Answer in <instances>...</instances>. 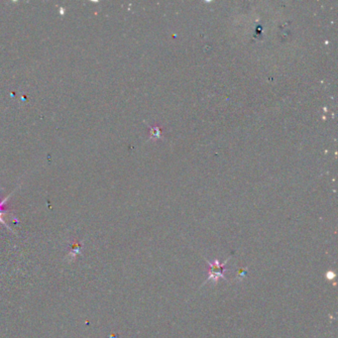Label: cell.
I'll return each mask as SVG.
<instances>
[{"label":"cell","instance_id":"obj_2","mask_svg":"<svg viewBox=\"0 0 338 338\" xmlns=\"http://www.w3.org/2000/svg\"><path fill=\"white\" fill-rule=\"evenodd\" d=\"M8 199V198H7ZM7 199H5V200H2V201H0V222L1 223H3L6 227H8L7 225H6V223H5V221L3 220V216H4V214H5V209H4V204H5V202H6V200H7Z\"/></svg>","mask_w":338,"mask_h":338},{"label":"cell","instance_id":"obj_1","mask_svg":"<svg viewBox=\"0 0 338 338\" xmlns=\"http://www.w3.org/2000/svg\"><path fill=\"white\" fill-rule=\"evenodd\" d=\"M209 264V272H208V281L213 280L215 283L217 282L219 278L225 279L223 275V271L225 269V265L227 264V261L224 262L223 264H220L218 260H215L214 262L208 261Z\"/></svg>","mask_w":338,"mask_h":338}]
</instances>
